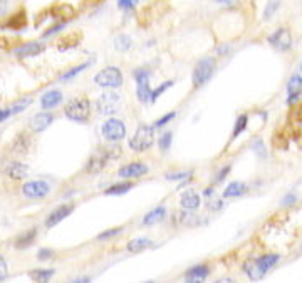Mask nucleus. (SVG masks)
Here are the masks:
<instances>
[{"label": "nucleus", "instance_id": "1", "mask_svg": "<svg viewBox=\"0 0 302 283\" xmlns=\"http://www.w3.org/2000/svg\"><path fill=\"white\" fill-rule=\"evenodd\" d=\"M116 156H119V146L96 149L94 153L89 156V159H87L86 166H84V171L91 176L99 175V173L104 169V166H106L111 159L116 158Z\"/></svg>", "mask_w": 302, "mask_h": 283}, {"label": "nucleus", "instance_id": "2", "mask_svg": "<svg viewBox=\"0 0 302 283\" xmlns=\"http://www.w3.org/2000/svg\"><path fill=\"white\" fill-rule=\"evenodd\" d=\"M66 118L72 123H87L91 116V102L86 97H76L66 104Z\"/></svg>", "mask_w": 302, "mask_h": 283}, {"label": "nucleus", "instance_id": "3", "mask_svg": "<svg viewBox=\"0 0 302 283\" xmlns=\"http://www.w3.org/2000/svg\"><path fill=\"white\" fill-rule=\"evenodd\" d=\"M217 71V61L213 59V57H203L198 62H196L193 72H191V84H193V87H202L205 86L213 77Z\"/></svg>", "mask_w": 302, "mask_h": 283}, {"label": "nucleus", "instance_id": "4", "mask_svg": "<svg viewBox=\"0 0 302 283\" xmlns=\"http://www.w3.org/2000/svg\"><path fill=\"white\" fill-rule=\"evenodd\" d=\"M153 141H155L153 126L139 124L136 133L129 139V148H131V151H134V153H143V151H148L151 146H153Z\"/></svg>", "mask_w": 302, "mask_h": 283}, {"label": "nucleus", "instance_id": "5", "mask_svg": "<svg viewBox=\"0 0 302 283\" xmlns=\"http://www.w3.org/2000/svg\"><path fill=\"white\" fill-rule=\"evenodd\" d=\"M94 82L104 89H118L124 84V76L119 67L109 66L97 72L94 76Z\"/></svg>", "mask_w": 302, "mask_h": 283}, {"label": "nucleus", "instance_id": "6", "mask_svg": "<svg viewBox=\"0 0 302 283\" xmlns=\"http://www.w3.org/2000/svg\"><path fill=\"white\" fill-rule=\"evenodd\" d=\"M149 76L151 72L148 69H144V67L133 72V77L136 81V97L141 104L151 102V92H153V89L149 86Z\"/></svg>", "mask_w": 302, "mask_h": 283}, {"label": "nucleus", "instance_id": "7", "mask_svg": "<svg viewBox=\"0 0 302 283\" xmlns=\"http://www.w3.org/2000/svg\"><path fill=\"white\" fill-rule=\"evenodd\" d=\"M101 134L109 143H119L121 139L126 138V126L121 119L111 118L101 126Z\"/></svg>", "mask_w": 302, "mask_h": 283}, {"label": "nucleus", "instance_id": "8", "mask_svg": "<svg viewBox=\"0 0 302 283\" xmlns=\"http://www.w3.org/2000/svg\"><path fill=\"white\" fill-rule=\"evenodd\" d=\"M121 106V96L114 91H108L101 94L96 101V109L99 114H104V116H111L114 114Z\"/></svg>", "mask_w": 302, "mask_h": 283}, {"label": "nucleus", "instance_id": "9", "mask_svg": "<svg viewBox=\"0 0 302 283\" xmlns=\"http://www.w3.org/2000/svg\"><path fill=\"white\" fill-rule=\"evenodd\" d=\"M269 44L274 47L275 50L287 52L292 47V34L287 27H279L274 34L269 35Z\"/></svg>", "mask_w": 302, "mask_h": 283}, {"label": "nucleus", "instance_id": "10", "mask_svg": "<svg viewBox=\"0 0 302 283\" xmlns=\"http://www.w3.org/2000/svg\"><path fill=\"white\" fill-rule=\"evenodd\" d=\"M22 193H24V196L32 198V200H37V198H45L51 193V185L47 181H44V180L27 181V183H24Z\"/></svg>", "mask_w": 302, "mask_h": 283}, {"label": "nucleus", "instance_id": "11", "mask_svg": "<svg viewBox=\"0 0 302 283\" xmlns=\"http://www.w3.org/2000/svg\"><path fill=\"white\" fill-rule=\"evenodd\" d=\"M72 211H74V204L72 203L59 204V206L54 208L47 214V218H45V228H54L56 224H59L62 221V219H66L69 214H72Z\"/></svg>", "mask_w": 302, "mask_h": 283}, {"label": "nucleus", "instance_id": "12", "mask_svg": "<svg viewBox=\"0 0 302 283\" xmlns=\"http://www.w3.org/2000/svg\"><path fill=\"white\" fill-rule=\"evenodd\" d=\"M148 173V166L144 162H129L118 169V176L123 180H138Z\"/></svg>", "mask_w": 302, "mask_h": 283}, {"label": "nucleus", "instance_id": "13", "mask_svg": "<svg viewBox=\"0 0 302 283\" xmlns=\"http://www.w3.org/2000/svg\"><path fill=\"white\" fill-rule=\"evenodd\" d=\"M54 114L52 112H47V111H44V112H39V114H35V116L30 118V121H29V126H30V129L34 131V133H44L45 129L49 128V126L54 123Z\"/></svg>", "mask_w": 302, "mask_h": 283}, {"label": "nucleus", "instance_id": "14", "mask_svg": "<svg viewBox=\"0 0 302 283\" xmlns=\"http://www.w3.org/2000/svg\"><path fill=\"white\" fill-rule=\"evenodd\" d=\"M45 50V44L44 42H27V44H22L20 47L14 50V54L20 57V59H25V57H34L42 54Z\"/></svg>", "mask_w": 302, "mask_h": 283}, {"label": "nucleus", "instance_id": "15", "mask_svg": "<svg viewBox=\"0 0 302 283\" xmlns=\"http://www.w3.org/2000/svg\"><path fill=\"white\" fill-rule=\"evenodd\" d=\"M302 97V76H292L287 82V104L292 106Z\"/></svg>", "mask_w": 302, "mask_h": 283}, {"label": "nucleus", "instance_id": "16", "mask_svg": "<svg viewBox=\"0 0 302 283\" xmlns=\"http://www.w3.org/2000/svg\"><path fill=\"white\" fill-rule=\"evenodd\" d=\"M4 29H10V30H22L27 27V14H25L24 9L17 10L15 14H12L7 19V22L2 25Z\"/></svg>", "mask_w": 302, "mask_h": 283}, {"label": "nucleus", "instance_id": "17", "mask_svg": "<svg viewBox=\"0 0 302 283\" xmlns=\"http://www.w3.org/2000/svg\"><path fill=\"white\" fill-rule=\"evenodd\" d=\"M62 102V92L57 91V89H51V91L44 92L42 97H40V107L44 111H51V109L57 107Z\"/></svg>", "mask_w": 302, "mask_h": 283}, {"label": "nucleus", "instance_id": "18", "mask_svg": "<svg viewBox=\"0 0 302 283\" xmlns=\"http://www.w3.org/2000/svg\"><path fill=\"white\" fill-rule=\"evenodd\" d=\"M166 214H168V211H166V206L160 204V206L151 209L148 214H144L141 224H143V227H153V224H158L166 218Z\"/></svg>", "mask_w": 302, "mask_h": 283}, {"label": "nucleus", "instance_id": "19", "mask_svg": "<svg viewBox=\"0 0 302 283\" xmlns=\"http://www.w3.org/2000/svg\"><path fill=\"white\" fill-rule=\"evenodd\" d=\"M5 175L12 178V180H24V178L29 176V166L19 161L9 162L7 167H5Z\"/></svg>", "mask_w": 302, "mask_h": 283}, {"label": "nucleus", "instance_id": "20", "mask_svg": "<svg viewBox=\"0 0 302 283\" xmlns=\"http://www.w3.org/2000/svg\"><path fill=\"white\" fill-rule=\"evenodd\" d=\"M35 238H37V228H29L27 232L20 233L19 237L15 238L14 246L17 250H25V248H29V246L35 242Z\"/></svg>", "mask_w": 302, "mask_h": 283}, {"label": "nucleus", "instance_id": "21", "mask_svg": "<svg viewBox=\"0 0 302 283\" xmlns=\"http://www.w3.org/2000/svg\"><path fill=\"white\" fill-rule=\"evenodd\" d=\"M242 268H243V273H245L252 281H259L265 276V271L259 266L257 260H247L245 263L242 265Z\"/></svg>", "mask_w": 302, "mask_h": 283}, {"label": "nucleus", "instance_id": "22", "mask_svg": "<svg viewBox=\"0 0 302 283\" xmlns=\"http://www.w3.org/2000/svg\"><path fill=\"white\" fill-rule=\"evenodd\" d=\"M208 275H210V268L207 265H195L185 273V278L190 283H195V281H203Z\"/></svg>", "mask_w": 302, "mask_h": 283}, {"label": "nucleus", "instance_id": "23", "mask_svg": "<svg viewBox=\"0 0 302 283\" xmlns=\"http://www.w3.org/2000/svg\"><path fill=\"white\" fill-rule=\"evenodd\" d=\"M74 14H76V10H74V7H71L69 4H57L51 9L52 17L67 20V22H69V19L74 17Z\"/></svg>", "mask_w": 302, "mask_h": 283}, {"label": "nucleus", "instance_id": "24", "mask_svg": "<svg viewBox=\"0 0 302 283\" xmlns=\"http://www.w3.org/2000/svg\"><path fill=\"white\" fill-rule=\"evenodd\" d=\"M200 195L198 193H195V191H185L183 195H181L180 198V204H181V208L183 209H196L200 206Z\"/></svg>", "mask_w": 302, "mask_h": 283}, {"label": "nucleus", "instance_id": "25", "mask_svg": "<svg viewBox=\"0 0 302 283\" xmlns=\"http://www.w3.org/2000/svg\"><path fill=\"white\" fill-rule=\"evenodd\" d=\"M133 188H134L133 180H124L121 183H116V185H111L106 191H104V195H108V196H121V195H124V193H128L129 190H133Z\"/></svg>", "mask_w": 302, "mask_h": 283}, {"label": "nucleus", "instance_id": "26", "mask_svg": "<svg viewBox=\"0 0 302 283\" xmlns=\"http://www.w3.org/2000/svg\"><path fill=\"white\" fill-rule=\"evenodd\" d=\"M247 193V185L242 181H232L225 190H223V198H238Z\"/></svg>", "mask_w": 302, "mask_h": 283}, {"label": "nucleus", "instance_id": "27", "mask_svg": "<svg viewBox=\"0 0 302 283\" xmlns=\"http://www.w3.org/2000/svg\"><path fill=\"white\" fill-rule=\"evenodd\" d=\"M151 245H153V242L149 238H134L126 245V250L129 253H141V251L151 248Z\"/></svg>", "mask_w": 302, "mask_h": 283}, {"label": "nucleus", "instance_id": "28", "mask_svg": "<svg viewBox=\"0 0 302 283\" xmlns=\"http://www.w3.org/2000/svg\"><path fill=\"white\" fill-rule=\"evenodd\" d=\"M279 261H280V255H277V253L262 255V256H259V258H257L259 266L265 271V273H267V271H269L270 268H274V266L277 265Z\"/></svg>", "mask_w": 302, "mask_h": 283}, {"label": "nucleus", "instance_id": "29", "mask_svg": "<svg viewBox=\"0 0 302 283\" xmlns=\"http://www.w3.org/2000/svg\"><path fill=\"white\" fill-rule=\"evenodd\" d=\"M32 102H34V99L29 97V96L20 97L19 101H15L14 104H10V106H9V111H10V114H12V116H15V114H19V112H24L25 109H27Z\"/></svg>", "mask_w": 302, "mask_h": 283}, {"label": "nucleus", "instance_id": "30", "mask_svg": "<svg viewBox=\"0 0 302 283\" xmlns=\"http://www.w3.org/2000/svg\"><path fill=\"white\" fill-rule=\"evenodd\" d=\"M54 275H56V270H54V268L34 270V271H30V273H29V276H30V278H32L34 281H40V283L49 281Z\"/></svg>", "mask_w": 302, "mask_h": 283}, {"label": "nucleus", "instance_id": "31", "mask_svg": "<svg viewBox=\"0 0 302 283\" xmlns=\"http://www.w3.org/2000/svg\"><path fill=\"white\" fill-rule=\"evenodd\" d=\"M131 45H133V40L126 34H119L118 37L114 39V47H116L119 52H128L131 49Z\"/></svg>", "mask_w": 302, "mask_h": 283}, {"label": "nucleus", "instance_id": "32", "mask_svg": "<svg viewBox=\"0 0 302 283\" xmlns=\"http://www.w3.org/2000/svg\"><path fill=\"white\" fill-rule=\"evenodd\" d=\"M89 66H91V62H84V64H79V66H76V67H72V69H69V71L64 72V74L61 76V81L62 82H67V81L74 79L77 74H81L82 71H86Z\"/></svg>", "mask_w": 302, "mask_h": 283}, {"label": "nucleus", "instance_id": "33", "mask_svg": "<svg viewBox=\"0 0 302 283\" xmlns=\"http://www.w3.org/2000/svg\"><path fill=\"white\" fill-rule=\"evenodd\" d=\"M247 124H248V116H247V114H242V116H238L237 121H235V126H233V131H232V139L238 138V136H240L243 131H245Z\"/></svg>", "mask_w": 302, "mask_h": 283}, {"label": "nucleus", "instance_id": "34", "mask_svg": "<svg viewBox=\"0 0 302 283\" xmlns=\"http://www.w3.org/2000/svg\"><path fill=\"white\" fill-rule=\"evenodd\" d=\"M29 146H30V141H29L27 136H25L24 133L19 134V138L15 139V143H14V153H20V154L27 153Z\"/></svg>", "mask_w": 302, "mask_h": 283}, {"label": "nucleus", "instance_id": "35", "mask_svg": "<svg viewBox=\"0 0 302 283\" xmlns=\"http://www.w3.org/2000/svg\"><path fill=\"white\" fill-rule=\"evenodd\" d=\"M79 39H81V35H77L76 32L74 34H69L67 37H64V39H61V42H59V50H67V49H71V47H74V45H77L79 44Z\"/></svg>", "mask_w": 302, "mask_h": 283}, {"label": "nucleus", "instance_id": "36", "mask_svg": "<svg viewBox=\"0 0 302 283\" xmlns=\"http://www.w3.org/2000/svg\"><path fill=\"white\" fill-rule=\"evenodd\" d=\"M280 7V0H269L264 9V20H270Z\"/></svg>", "mask_w": 302, "mask_h": 283}, {"label": "nucleus", "instance_id": "37", "mask_svg": "<svg viewBox=\"0 0 302 283\" xmlns=\"http://www.w3.org/2000/svg\"><path fill=\"white\" fill-rule=\"evenodd\" d=\"M252 151H254L255 156H257L259 159H265V158H267V149H265L264 141L260 139V138L252 141Z\"/></svg>", "mask_w": 302, "mask_h": 283}, {"label": "nucleus", "instance_id": "38", "mask_svg": "<svg viewBox=\"0 0 302 283\" xmlns=\"http://www.w3.org/2000/svg\"><path fill=\"white\" fill-rule=\"evenodd\" d=\"M171 143H173V133H170V131H166V133H163L160 136V139H158V146H160V149L163 151V153H166L170 148H171Z\"/></svg>", "mask_w": 302, "mask_h": 283}, {"label": "nucleus", "instance_id": "39", "mask_svg": "<svg viewBox=\"0 0 302 283\" xmlns=\"http://www.w3.org/2000/svg\"><path fill=\"white\" fill-rule=\"evenodd\" d=\"M171 86H175V81H166V82H163L161 86H158L156 89H153V92H151V102H155L156 99H158L161 94H163L166 89H170Z\"/></svg>", "mask_w": 302, "mask_h": 283}, {"label": "nucleus", "instance_id": "40", "mask_svg": "<svg viewBox=\"0 0 302 283\" xmlns=\"http://www.w3.org/2000/svg\"><path fill=\"white\" fill-rule=\"evenodd\" d=\"M123 232V227H118V228H111V230H106V232H103L101 235H97V242H106V240L116 237Z\"/></svg>", "mask_w": 302, "mask_h": 283}, {"label": "nucleus", "instance_id": "41", "mask_svg": "<svg viewBox=\"0 0 302 283\" xmlns=\"http://www.w3.org/2000/svg\"><path fill=\"white\" fill-rule=\"evenodd\" d=\"M176 118V112L175 111H171V112H166L165 116H161L160 119H156L155 124H153V128H163V126L168 124L171 119H175Z\"/></svg>", "mask_w": 302, "mask_h": 283}, {"label": "nucleus", "instance_id": "42", "mask_svg": "<svg viewBox=\"0 0 302 283\" xmlns=\"http://www.w3.org/2000/svg\"><path fill=\"white\" fill-rule=\"evenodd\" d=\"M67 25V20H59L56 25H52V27H49L47 30L44 32V37H51V35H54L57 32H61V30H64V27Z\"/></svg>", "mask_w": 302, "mask_h": 283}, {"label": "nucleus", "instance_id": "43", "mask_svg": "<svg viewBox=\"0 0 302 283\" xmlns=\"http://www.w3.org/2000/svg\"><path fill=\"white\" fill-rule=\"evenodd\" d=\"M191 176V173L190 171H181V173H168L165 178L166 180H170V181H180V180H185V178H188Z\"/></svg>", "mask_w": 302, "mask_h": 283}, {"label": "nucleus", "instance_id": "44", "mask_svg": "<svg viewBox=\"0 0 302 283\" xmlns=\"http://www.w3.org/2000/svg\"><path fill=\"white\" fill-rule=\"evenodd\" d=\"M138 0H118V7L123 10H131L136 7Z\"/></svg>", "mask_w": 302, "mask_h": 283}, {"label": "nucleus", "instance_id": "45", "mask_svg": "<svg viewBox=\"0 0 302 283\" xmlns=\"http://www.w3.org/2000/svg\"><path fill=\"white\" fill-rule=\"evenodd\" d=\"M52 256H54V251H52L51 248H40V250L37 251V258H39L40 261L49 260V258H52Z\"/></svg>", "mask_w": 302, "mask_h": 283}, {"label": "nucleus", "instance_id": "46", "mask_svg": "<svg viewBox=\"0 0 302 283\" xmlns=\"http://www.w3.org/2000/svg\"><path fill=\"white\" fill-rule=\"evenodd\" d=\"M9 276V266H7V261L5 258L0 256V281H4L5 278Z\"/></svg>", "mask_w": 302, "mask_h": 283}, {"label": "nucleus", "instance_id": "47", "mask_svg": "<svg viewBox=\"0 0 302 283\" xmlns=\"http://www.w3.org/2000/svg\"><path fill=\"white\" fill-rule=\"evenodd\" d=\"M297 201V196L294 195V193H289V195H285L282 198V206H292Z\"/></svg>", "mask_w": 302, "mask_h": 283}, {"label": "nucleus", "instance_id": "48", "mask_svg": "<svg viewBox=\"0 0 302 283\" xmlns=\"http://www.w3.org/2000/svg\"><path fill=\"white\" fill-rule=\"evenodd\" d=\"M10 116H12V114H10L9 107H2V109H0V123L7 121V119H9Z\"/></svg>", "mask_w": 302, "mask_h": 283}, {"label": "nucleus", "instance_id": "49", "mask_svg": "<svg viewBox=\"0 0 302 283\" xmlns=\"http://www.w3.org/2000/svg\"><path fill=\"white\" fill-rule=\"evenodd\" d=\"M228 173H230V166H225L220 173H218V176H217V180H215V181H217V183H218V181H222L223 178H225V176L228 175Z\"/></svg>", "mask_w": 302, "mask_h": 283}, {"label": "nucleus", "instance_id": "50", "mask_svg": "<svg viewBox=\"0 0 302 283\" xmlns=\"http://www.w3.org/2000/svg\"><path fill=\"white\" fill-rule=\"evenodd\" d=\"M215 2L220 4V5H225V7H230V5L237 4V0H215Z\"/></svg>", "mask_w": 302, "mask_h": 283}, {"label": "nucleus", "instance_id": "51", "mask_svg": "<svg viewBox=\"0 0 302 283\" xmlns=\"http://www.w3.org/2000/svg\"><path fill=\"white\" fill-rule=\"evenodd\" d=\"M7 10V0H0V15Z\"/></svg>", "mask_w": 302, "mask_h": 283}, {"label": "nucleus", "instance_id": "52", "mask_svg": "<svg viewBox=\"0 0 302 283\" xmlns=\"http://www.w3.org/2000/svg\"><path fill=\"white\" fill-rule=\"evenodd\" d=\"M72 281H79V283H87V281H91V278H76V280H72Z\"/></svg>", "mask_w": 302, "mask_h": 283}, {"label": "nucleus", "instance_id": "53", "mask_svg": "<svg viewBox=\"0 0 302 283\" xmlns=\"http://www.w3.org/2000/svg\"><path fill=\"white\" fill-rule=\"evenodd\" d=\"M213 191H215V190H213V188H212V190H207V191H205V195H207V196H210V195H213Z\"/></svg>", "mask_w": 302, "mask_h": 283}, {"label": "nucleus", "instance_id": "54", "mask_svg": "<svg viewBox=\"0 0 302 283\" xmlns=\"http://www.w3.org/2000/svg\"><path fill=\"white\" fill-rule=\"evenodd\" d=\"M300 71H302V62H300Z\"/></svg>", "mask_w": 302, "mask_h": 283}]
</instances>
